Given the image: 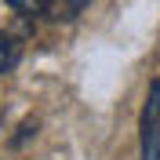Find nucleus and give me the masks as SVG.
<instances>
[{
  "label": "nucleus",
  "instance_id": "nucleus-4",
  "mask_svg": "<svg viewBox=\"0 0 160 160\" xmlns=\"http://www.w3.org/2000/svg\"><path fill=\"white\" fill-rule=\"evenodd\" d=\"M8 4L18 11V15H40V11H44V0H8Z\"/></svg>",
  "mask_w": 160,
  "mask_h": 160
},
{
  "label": "nucleus",
  "instance_id": "nucleus-2",
  "mask_svg": "<svg viewBox=\"0 0 160 160\" xmlns=\"http://www.w3.org/2000/svg\"><path fill=\"white\" fill-rule=\"evenodd\" d=\"M84 4L88 0H44V15L51 22H69V18H77L84 11Z\"/></svg>",
  "mask_w": 160,
  "mask_h": 160
},
{
  "label": "nucleus",
  "instance_id": "nucleus-1",
  "mask_svg": "<svg viewBox=\"0 0 160 160\" xmlns=\"http://www.w3.org/2000/svg\"><path fill=\"white\" fill-rule=\"evenodd\" d=\"M142 160H160V80L149 84L142 109Z\"/></svg>",
  "mask_w": 160,
  "mask_h": 160
},
{
  "label": "nucleus",
  "instance_id": "nucleus-3",
  "mask_svg": "<svg viewBox=\"0 0 160 160\" xmlns=\"http://www.w3.org/2000/svg\"><path fill=\"white\" fill-rule=\"evenodd\" d=\"M15 66H18V44L8 33H0V73H11Z\"/></svg>",
  "mask_w": 160,
  "mask_h": 160
}]
</instances>
